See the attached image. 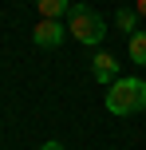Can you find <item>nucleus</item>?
<instances>
[{"label": "nucleus", "mask_w": 146, "mask_h": 150, "mask_svg": "<svg viewBox=\"0 0 146 150\" xmlns=\"http://www.w3.org/2000/svg\"><path fill=\"white\" fill-rule=\"evenodd\" d=\"M107 111L118 115V119H126V115L134 111H146V83L142 79H115L107 87Z\"/></svg>", "instance_id": "obj_1"}, {"label": "nucleus", "mask_w": 146, "mask_h": 150, "mask_svg": "<svg viewBox=\"0 0 146 150\" xmlns=\"http://www.w3.org/2000/svg\"><path fill=\"white\" fill-rule=\"evenodd\" d=\"M67 32L79 40V44L95 47V44H103V36H107V24H103L99 12H91L87 4H79V8H71V16H67Z\"/></svg>", "instance_id": "obj_2"}, {"label": "nucleus", "mask_w": 146, "mask_h": 150, "mask_svg": "<svg viewBox=\"0 0 146 150\" xmlns=\"http://www.w3.org/2000/svg\"><path fill=\"white\" fill-rule=\"evenodd\" d=\"M32 44H36V47H59V44H63V24H59V20H39V24H32Z\"/></svg>", "instance_id": "obj_3"}, {"label": "nucleus", "mask_w": 146, "mask_h": 150, "mask_svg": "<svg viewBox=\"0 0 146 150\" xmlns=\"http://www.w3.org/2000/svg\"><path fill=\"white\" fill-rule=\"evenodd\" d=\"M91 67H95V79H99L103 87H111V83L118 79V59H115L111 52H99V55L91 59Z\"/></svg>", "instance_id": "obj_4"}, {"label": "nucleus", "mask_w": 146, "mask_h": 150, "mask_svg": "<svg viewBox=\"0 0 146 150\" xmlns=\"http://www.w3.org/2000/svg\"><path fill=\"white\" fill-rule=\"evenodd\" d=\"M39 12V20H63V16H71V0H32Z\"/></svg>", "instance_id": "obj_5"}, {"label": "nucleus", "mask_w": 146, "mask_h": 150, "mask_svg": "<svg viewBox=\"0 0 146 150\" xmlns=\"http://www.w3.org/2000/svg\"><path fill=\"white\" fill-rule=\"evenodd\" d=\"M126 55H130L134 63H142V67H146V32H134V36L126 40Z\"/></svg>", "instance_id": "obj_6"}, {"label": "nucleus", "mask_w": 146, "mask_h": 150, "mask_svg": "<svg viewBox=\"0 0 146 150\" xmlns=\"http://www.w3.org/2000/svg\"><path fill=\"white\" fill-rule=\"evenodd\" d=\"M115 24H118V32H123V36H134V32H138V12H134V8H118Z\"/></svg>", "instance_id": "obj_7"}, {"label": "nucleus", "mask_w": 146, "mask_h": 150, "mask_svg": "<svg viewBox=\"0 0 146 150\" xmlns=\"http://www.w3.org/2000/svg\"><path fill=\"white\" fill-rule=\"evenodd\" d=\"M39 150H67V146H63V142H55V138H51V142H44Z\"/></svg>", "instance_id": "obj_8"}, {"label": "nucleus", "mask_w": 146, "mask_h": 150, "mask_svg": "<svg viewBox=\"0 0 146 150\" xmlns=\"http://www.w3.org/2000/svg\"><path fill=\"white\" fill-rule=\"evenodd\" d=\"M134 12H138V16H146V0H138V8H134Z\"/></svg>", "instance_id": "obj_9"}]
</instances>
